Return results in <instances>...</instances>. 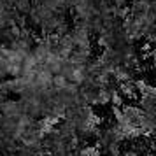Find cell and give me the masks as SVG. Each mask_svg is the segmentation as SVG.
<instances>
[{
    "mask_svg": "<svg viewBox=\"0 0 156 156\" xmlns=\"http://www.w3.org/2000/svg\"><path fill=\"white\" fill-rule=\"evenodd\" d=\"M125 156H139V153H137V151H133V149H130V151H126V153H125Z\"/></svg>",
    "mask_w": 156,
    "mask_h": 156,
    "instance_id": "obj_2",
    "label": "cell"
},
{
    "mask_svg": "<svg viewBox=\"0 0 156 156\" xmlns=\"http://www.w3.org/2000/svg\"><path fill=\"white\" fill-rule=\"evenodd\" d=\"M79 156H100V147L95 144V146H86L79 151Z\"/></svg>",
    "mask_w": 156,
    "mask_h": 156,
    "instance_id": "obj_1",
    "label": "cell"
}]
</instances>
